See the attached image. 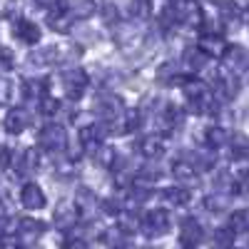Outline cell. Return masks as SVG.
I'll list each match as a JSON object with an SVG mask.
<instances>
[{
	"instance_id": "6da1fadb",
	"label": "cell",
	"mask_w": 249,
	"mask_h": 249,
	"mask_svg": "<svg viewBox=\"0 0 249 249\" xmlns=\"http://www.w3.org/2000/svg\"><path fill=\"white\" fill-rule=\"evenodd\" d=\"M60 82H62V92H65V97L70 102H77L82 95H85L90 77H88V72L82 68H65L60 72Z\"/></svg>"
},
{
	"instance_id": "7a4b0ae2",
	"label": "cell",
	"mask_w": 249,
	"mask_h": 249,
	"mask_svg": "<svg viewBox=\"0 0 249 249\" xmlns=\"http://www.w3.org/2000/svg\"><path fill=\"white\" fill-rule=\"evenodd\" d=\"M37 142H40V147L48 150V152H68L70 147V142H68V130L62 127V124L57 122H50L45 124L43 130L37 132Z\"/></svg>"
},
{
	"instance_id": "3957f363",
	"label": "cell",
	"mask_w": 249,
	"mask_h": 249,
	"mask_svg": "<svg viewBox=\"0 0 249 249\" xmlns=\"http://www.w3.org/2000/svg\"><path fill=\"white\" fill-rule=\"evenodd\" d=\"M212 82H214V95L219 102H232L239 92V75L230 70H212Z\"/></svg>"
},
{
	"instance_id": "277c9868",
	"label": "cell",
	"mask_w": 249,
	"mask_h": 249,
	"mask_svg": "<svg viewBox=\"0 0 249 249\" xmlns=\"http://www.w3.org/2000/svg\"><path fill=\"white\" fill-rule=\"evenodd\" d=\"M172 230V217L164 207H157V210H150L142 217V232L147 237H164Z\"/></svg>"
},
{
	"instance_id": "5b68a950",
	"label": "cell",
	"mask_w": 249,
	"mask_h": 249,
	"mask_svg": "<svg viewBox=\"0 0 249 249\" xmlns=\"http://www.w3.org/2000/svg\"><path fill=\"white\" fill-rule=\"evenodd\" d=\"M95 112L102 117V122H115L122 112H124V107H122V100L115 95V92H110V90H102V92H97V97H95Z\"/></svg>"
},
{
	"instance_id": "8992f818",
	"label": "cell",
	"mask_w": 249,
	"mask_h": 249,
	"mask_svg": "<svg viewBox=\"0 0 249 249\" xmlns=\"http://www.w3.org/2000/svg\"><path fill=\"white\" fill-rule=\"evenodd\" d=\"M18 202L23 210L28 212H40L48 207V195L43 192V187L35 184V182H25L20 187V195H18Z\"/></svg>"
},
{
	"instance_id": "52a82bcc",
	"label": "cell",
	"mask_w": 249,
	"mask_h": 249,
	"mask_svg": "<svg viewBox=\"0 0 249 249\" xmlns=\"http://www.w3.org/2000/svg\"><path fill=\"white\" fill-rule=\"evenodd\" d=\"M75 207H77V212L82 219H88L92 222L100 212H102V202L97 199V195L90 190V187H77V192H75Z\"/></svg>"
},
{
	"instance_id": "ba28073f",
	"label": "cell",
	"mask_w": 249,
	"mask_h": 249,
	"mask_svg": "<svg viewBox=\"0 0 249 249\" xmlns=\"http://www.w3.org/2000/svg\"><path fill=\"white\" fill-rule=\"evenodd\" d=\"M45 234V224L37 219H20L18 224V234H15V247L20 249H30L37 244V239Z\"/></svg>"
},
{
	"instance_id": "9c48e42d",
	"label": "cell",
	"mask_w": 249,
	"mask_h": 249,
	"mask_svg": "<svg viewBox=\"0 0 249 249\" xmlns=\"http://www.w3.org/2000/svg\"><path fill=\"white\" fill-rule=\"evenodd\" d=\"M202 239H204V227H202L199 219L187 217V219L179 222V239H177V244L182 249H197L202 244Z\"/></svg>"
},
{
	"instance_id": "30bf717a",
	"label": "cell",
	"mask_w": 249,
	"mask_h": 249,
	"mask_svg": "<svg viewBox=\"0 0 249 249\" xmlns=\"http://www.w3.org/2000/svg\"><path fill=\"white\" fill-rule=\"evenodd\" d=\"M115 43L124 50L130 48H137L142 43V25L140 23H117L115 25Z\"/></svg>"
},
{
	"instance_id": "8fae6325",
	"label": "cell",
	"mask_w": 249,
	"mask_h": 249,
	"mask_svg": "<svg viewBox=\"0 0 249 249\" xmlns=\"http://www.w3.org/2000/svg\"><path fill=\"white\" fill-rule=\"evenodd\" d=\"M197 48L210 60H222L227 55V50H230V45L224 43V37L219 33H202L197 40Z\"/></svg>"
},
{
	"instance_id": "7c38bea8",
	"label": "cell",
	"mask_w": 249,
	"mask_h": 249,
	"mask_svg": "<svg viewBox=\"0 0 249 249\" xmlns=\"http://www.w3.org/2000/svg\"><path fill=\"white\" fill-rule=\"evenodd\" d=\"M40 167H43V152H40V147H28V150H23V152H18V157H15V170H18V175L30 177V175H35Z\"/></svg>"
},
{
	"instance_id": "4fadbf2b",
	"label": "cell",
	"mask_w": 249,
	"mask_h": 249,
	"mask_svg": "<svg viewBox=\"0 0 249 249\" xmlns=\"http://www.w3.org/2000/svg\"><path fill=\"white\" fill-rule=\"evenodd\" d=\"M13 35H15L23 45H37L40 37H43V30H40V25H35L33 20H28V18H15Z\"/></svg>"
},
{
	"instance_id": "5bb4252c",
	"label": "cell",
	"mask_w": 249,
	"mask_h": 249,
	"mask_svg": "<svg viewBox=\"0 0 249 249\" xmlns=\"http://www.w3.org/2000/svg\"><path fill=\"white\" fill-rule=\"evenodd\" d=\"M77 217H80L77 207L70 204V202H60V204L55 207V212H53V222H55V227H57V230H62L65 234L75 230Z\"/></svg>"
},
{
	"instance_id": "9a60e30c",
	"label": "cell",
	"mask_w": 249,
	"mask_h": 249,
	"mask_svg": "<svg viewBox=\"0 0 249 249\" xmlns=\"http://www.w3.org/2000/svg\"><path fill=\"white\" fill-rule=\"evenodd\" d=\"M177 8V15H179V25H187V28H199L204 23L202 18V8L197 0H179L175 5Z\"/></svg>"
},
{
	"instance_id": "2e32d148",
	"label": "cell",
	"mask_w": 249,
	"mask_h": 249,
	"mask_svg": "<svg viewBox=\"0 0 249 249\" xmlns=\"http://www.w3.org/2000/svg\"><path fill=\"white\" fill-rule=\"evenodd\" d=\"M222 68L230 70L234 75L239 72H247L249 70V53L239 45H230V50H227V55L222 57Z\"/></svg>"
},
{
	"instance_id": "e0dca14e",
	"label": "cell",
	"mask_w": 249,
	"mask_h": 249,
	"mask_svg": "<svg viewBox=\"0 0 249 249\" xmlns=\"http://www.w3.org/2000/svg\"><path fill=\"white\" fill-rule=\"evenodd\" d=\"M137 152L144 157V160H157L162 152H164V140L160 132H147L137 140Z\"/></svg>"
},
{
	"instance_id": "ac0fdd59",
	"label": "cell",
	"mask_w": 249,
	"mask_h": 249,
	"mask_svg": "<svg viewBox=\"0 0 249 249\" xmlns=\"http://www.w3.org/2000/svg\"><path fill=\"white\" fill-rule=\"evenodd\" d=\"M3 124H5V132H8V135H23V132L28 130V124H30V115H28V110H23V107H10V110L5 112Z\"/></svg>"
},
{
	"instance_id": "d6986e66",
	"label": "cell",
	"mask_w": 249,
	"mask_h": 249,
	"mask_svg": "<svg viewBox=\"0 0 249 249\" xmlns=\"http://www.w3.org/2000/svg\"><path fill=\"white\" fill-rule=\"evenodd\" d=\"M212 90L207 88V82H202V80H197V77H187L184 82H182V95H184V100L190 102V105L195 107V105H199V102L210 95Z\"/></svg>"
},
{
	"instance_id": "ffe728a7",
	"label": "cell",
	"mask_w": 249,
	"mask_h": 249,
	"mask_svg": "<svg viewBox=\"0 0 249 249\" xmlns=\"http://www.w3.org/2000/svg\"><path fill=\"white\" fill-rule=\"evenodd\" d=\"M75 20H77V18H75L72 10H68V8H55V10L48 13V25H50V30L62 33V35L72 30Z\"/></svg>"
},
{
	"instance_id": "44dd1931",
	"label": "cell",
	"mask_w": 249,
	"mask_h": 249,
	"mask_svg": "<svg viewBox=\"0 0 249 249\" xmlns=\"http://www.w3.org/2000/svg\"><path fill=\"white\" fill-rule=\"evenodd\" d=\"M230 142H232V135H230V130H227V124H210V127H207L204 144L210 150H222Z\"/></svg>"
},
{
	"instance_id": "7402d4cb",
	"label": "cell",
	"mask_w": 249,
	"mask_h": 249,
	"mask_svg": "<svg viewBox=\"0 0 249 249\" xmlns=\"http://www.w3.org/2000/svg\"><path fill=\"white\" fill-rule=\"evenodd\" d=\"M157 82H160V85H164V88H172V85H177V82H184L182 80L179 62H175V60L162 62V65L157 68Z\"/></svg>"
},
{
	"instance_id": "603a6c76",
	"label": "cell",
	"mask_w": 249,
	"mask_h": 249,
	"mask_svg": "<svg viewBox=\"0 0 249 249\" xmlns=\"http://www.w3.org/2000/svg\"><path fill=\"white\" fill-rule=\"evenodd\" d=\"M160 199H162V204H167V207H187L190 204V190L182 187V184H175V187L162 190Z\"/></svg>"
},
{
	"instance_id": "cb8c5ba5",
	"label": "cell",
	"mask_w": 249,
	"mask_h": 249,
	"mask_svg": "<svg viewBox=\"0 0 249 249\" xmlns=\"http://www.w3.org/2000/svg\"><path fill=\"white\" fill-rule=\"evenodd\" d=\"M23 97L30 105H40L48 97V80H28L23 85Z\"/></svg>"
},
{
	"instance_id": "d4e9b609",
	"label": "cell",
	"mask_w": 249,
	"mask_h": 249,
	"mask_svg": "<svg viewBox=\"0 0 249 249\" xmlns=\"http://www.w3.org/2000/svg\"><path fill=\"white\" fill-rule=\"evenodd\" d=\"M207 62H210V57H207L197 45L195 48H187L184 55H182V65L187 70H192V72H204L207 70Z\"/></svg>"
},
{
	"instance_id": "484cf974",
	"label": "cell",
	"mask_w": 249,
	"mask_h": 249,
	"mask_svg": "<svg viewBox=\"0 0 249 249\" xmlns=\"http://www.w3.org/2000/svg\"><path fill=\"white\" fill-rule=\"evenodd\" d=\"M172 177L184 187V184H192L195 179H197V167L190 162V160H177L175 164H172Z\"/></svg>"
},
{
	"instance_id": "4316f807",
	"label": "cell",
	"mask_w": 249,
	"mask_h": 249,
	"mask_svg": "<svg viewBox=\"0 0 249 249\" xmlns=\"http://www.w3.org/2000/svg\"><path fill=\"white\" fill-rule=\"evenodd\" d=\"M152 13H155L152 0H130V5H127V15L135 20V23H144V20H150Z\"/></svg>"
},
{
	"instance_id": "83f0119b",
	"label": "cell",
	"mask_w": 249,
	"mask_h": 249,
	"mask_svg": "<svg viewBox=\"0 0 249 249\" xmlns=\"http://www.w3.org/2000/svg\"><path fill=\"white\" fill-rule=\"evenodd\" d=\"M232 244H237V234H234V230L230 224L214 230V234H212V247L214 249H234Z\"/></svg>"
},
{
	"instance_id": "f1b7e54d",
	"label": "cell",
	"mask_w": 249,
	"mask_h": 249,
	"mask_svg": "<svg viewBox=\"0 0 249 249\" xmlns=\"http://www.w3.org/2000/svg\"><path fill=\"white\" fill-rule=\"evenodd\" d=\"M230 204H232V197L227 195V192H212V195L204 197V210L207 212H214V214L230 210Z\"/></svg>"
},
{
	"instance_id": "f546056e",
	"label": "cell",
	"mask_w": 249,
	"mask_h": 249,
	"mask_svg": "<svg viewBox=\"0 0 249 249\" xmlns=\"http://www.w3.org/2000/svg\"><path fill=\"white\" fill-rule=\"evenodd\" d=\"M95 164L102 170H115L117 164V150L112 147V144H102V147L95 152Z\"/></svg>"
},
{
	"instance_id": "4dcf8cb0",
	"label": "cell",
	"mask_w": 249,
	"mask_h": 249,
	"mask_svg": "<svg viewBox=\"0 0 249 249\" xmlns=\"http://www.w3.org/2000/svg\"><path fill=\"white\" fill-rule=\"evenodd\" d=\"M117 227H120V230H122L124 234H135V232H140V230H142V222H140L137 212L124 210V212L117 217Z\"/></svg>"
},
{
	"instance_id": "1f68e13d",
	"label": "cell",
	"mask_w": 249,
	"mask_h": 249,
	"mask_svg": "<svg viewBox=\"0 0 249 249\" xmlns=\"http://www.w3.org/2000/svg\"><path fill=\"white\" fill-rule=\"evenodd\" d=\"M100 239H102V244H105V247H110V249H122L124 244H127V242H124V232L120 230L117 224L107 227V230L100 234Z\"/></svg>"
},
{
	"instance_id": "d6a6232c",
	"label": "cell",
	"mask_w": 249,
	"mask_h": 249,
	"mask_svg": "<svg viewBox=\"0 0 249 249\" xmlns=\"http://www.w3.org/2000/svg\"><path fill=\"white\" fill-rule=\"evenodd\" d=\"M162 167L160 164H142L140 167V175H137V184H147V187H152V184H157L160 179H162Z\"/></svg>"
},
{
	"instance_id": "836d02e7",
	"label": "cell",
	"mask_w": 249,
	"mask_h": 249,
	"mask_svg": "<svg viewBox=\"0 0 249 249\" xmlns=\"http://www.w3.org/2000/svg\"><path fill=\"white\" fill-rule=\"evenodd\" d=\"M232 160L234 162H247L249 160V140L244 135L232 137Z\"/></svg>"
},
{
	"instance_id": "e575fe53",
	"label": "cell",
	"mask_w": 249,
	"mask_h": 249,
	"mask_svg": "<svg viewBox=\"0 0 249 249\" xmlns=\"http://www.w3.org/2000/svg\"><path fill=\"white\" fill-rule=\"evenodd\" d=\"M152 197V190L147 184H135V187H130V195H127V204H132V207H137V204H144Z\"/></svg>"
},
{
	"instance_id": "d590c367",
	"label": "cell",
	"mask_w": 249,
	"mask_h": 249,
	"mask_svg": "<svg viewBox=\"0 0 249 249\" xmlns=\"http://www.w3.org/2000/svg\"><path fill=\"white\" fill-rule=\"evenodd\" d=\"M234 230V234H247L249 232V210H239L230 217V222H227Z\"/></svg>"
},
{
	"instance_id": "8d00e7d4",
	"label": "cell",
	"mask_w": 249,
	"mask_h": 249,
	"mask_svg": "<svg viewBox=\"0 0 249 249\" xmlns=\"http://www.w3.org/2000/svg\"><path fill=\"white\" fill-rule=\"evenodd\" d=\"M70 10H72L75 18L85 20V18H90L97 10V3H95V0H72V8Z\"/></svg>"
},
{
	"instance_id": "74e56055",
	"label": "cell",
	"mask_w": 249,
	"mask_h": 249,
	"mask_svg": "<svg viewBox=\"0 0 249 249\" xmlns=\"http://www.w3.org/2000/svg\"><path fill=\"white\" fill-rule=\"evenodd\" d=\"M62 249H90V244L82 237L80 230H72V232L65 234V239H62Z\"/></svg>"
},
{
	"instance_id": "f35d334b",
	"label": "cell",
	"mask_w": 249,
	"mask_h": 249,
	"mask_svg": "<svg viewBox=\"0 0 249 249\" xmlns=\"http://www.w3.org/2000/svg\"><path fill=\"white\" fill-rule=\"evenodd\" d=\"M214 184H217V192H227V195L232 192V187H237V182L232 179V175L227 172V170H222V172L214 177Z\"/></svg>"
},
{
	"instance_id": "ab89813d",
	"label": "cell",
	"mask_w": 249,
	"mask_h": 249,
	"mask_svg": "<svg viewBox=\"0 0 249 249\" xmlns=\"http://www.w3.org/2000/svg\"><path fill=\"white\" fill-rule=\"evenodd\" d=\"M60 100H55V97H45L43 102H40V105H37V110H40V115H45V117H53V115H57L60 112Z\"/></svg>"
},
{
	"instance_id": "60d3db41",
	"label": "cell",
	"mask_w": 249,
	"mask_h": 249,
	"mask_svg": "<svg viewBox=\"0 0 249 249\" xmlns=\"http://www.w3.org/2000/svg\"><path fill=\"white\" fill-rule=\"evenodd\" d=\"M13 92H15L13 80L3 77V82H0V100H3V105H10V102H13Z\"/></svg>"
},
{
	"instance_id": "b9f144b4",
	"label": "cell",
	"mask_w": 249,
	"mask_h": 249,
	"mask_svg": "<svg viewBox=\"0 0 249 249\" xmlns=\"http://www.w3.org/2000/svg\"><path fill=\"white\" fill-rule=\"evenodd\" d=\"M102 212H105V214H112V217H120L124 210H122V204H120L115 197H107V199H102Z\"/></svg>"
},
{
	"instance_id": "7bdbcfd3",
	"label": "cell",
	"mask_w": 249,
	"mask_h": 249,
	"mask_svg": "<svg viewBox=\"0 0 249 249\" xmlns=\"http://www.w3.org/2000/svg\"><path fill=\"white\" fill-rule=\"evenodd\" d=\"M0 68H3V72H5V75L15 68V57H13V50H10V48H5V50H3V62H0Z\"/></svg>"
},
{
	"instance_id": "ee69618b",
	"label": "cell",
	"mask_w": 249,
	"mask_h": 249,
	"mask_svg": "<svg viewBox=\"0 0 249 249\" xmlns=\"http://www.w3.org/2000/svg\"><path fill=\"white\" fill-rule=\"evenodd\" d=\"M237 192H239V197L249 199V172H244V175L237 179Z\"/></svg>"
},
{
	"instance_id": "f6af8a7d",
	"label": "cell",
	"mask_w": 249,
	"mask_h": 249,
	"mask_svg": "<svg viewBox=\"0 0 249 249\" xmlns=\"http://www.w3.org/2000/svg\"><path fill=\"white\" fill-rule=\"evenodd\" d=\"M37 5H43V8H48V10H55V8H60V0H35Z\"/></svg>"
},
{
	"instance_id": "bcb514c9",
	"label": "cell",
	"mask_w": 249,
	"mask_h": 249,
	"mask_svg": "<svg viewBox=\"0 0 249 249\" xmlns=\"http://www.w3.org/2000/svg\"><path fill=\"white\" fill-rule=\"evenodd\" d=\"M122 249H140V247H137V244H130V242H127V244H124Z\"/></svg>"
},
{
	"instance_id": "7dc6e473",
	"label": "cell",
	"mask_w": 249,
	"mask_h": 249,
	"mask_svg": "<svg viewBox=\"0 0 249 249\" xmlns=\"http://www.w3.org/2000/svg\"><path fill=\"white\" fill-rule=\"evenodd\" d=\"M244 20H247V25H249V8L244 10Z\"/></svg>"
},
{
	"instance_id": "c3c4849f",
	"label": "cell",
	"mask_w": 249,
	"mask_h": 249,
	"mask_svg": "<svg viewBox=\"0 0 249 249\" xmlns=\"http://www.w3.org/2000/svg\"><path fill=\"white\" fill-rule=\"evenodd\" d=\"M247 82H249V77H247Z\"/></svg>"
},
{
	"instance_id": "681fc988",
	"label": "cell",
	"mask_w": 249,
	"mask_h": 249,
	"mask_svg": "<svg viewBox=\"0 0 249 249\" xmlns=\"http://www.w3.org/2000/svg\"><path fill=\"white\" fill-rule=\"evenodd\" d=\"M234 249H239V247H234Z\"/></svg>"
}]
</instances>
